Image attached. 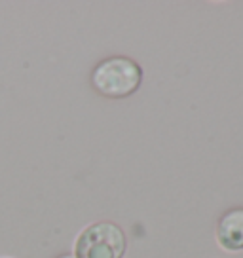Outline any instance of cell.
Here are the masks:
<instances>
[{
    "label": "cell",
    "instance_id": "cell-1",
    "mask_svg": "<svg viewBox=\"0 0 243 258\" xmlns=\"http://www.w3.org/2000/svg\"><path fill=\"white\" fill-rule=\"evenodd\" d=\"M143 84V67L126 55H112L95 64L91 86L106 99H126Z\"/></svg>",
    "mask_w": 243,
    "mask_h": 258
},
{
    "label": "cell",
    "instance_id": "cell-2",
    "mask_svg": "<svg viewBox=\"0 0 243 258\" xmlns=\"http://www.w3.org/2000/svg\"><path fill=\"white\" fill-rule=\"evenodd\" d=\"M126 250L128 237L120 226L110 220L89 224L74 243V258H124Z\"/></svg>",
    "mask_w": 243,
    "mask_h": 258
},
{
    "label": "cell",
    "instance_id": "cell-3",
    "mask_svg": "<svg viewBox=\"0 0 243 258\" xmlns=\"http://www.w3.org/2000/svg\"><path fill=\"white\" fill-rule=\"evenodd\" d=\"M217 243L228 252L243 249V207H232L222 213L217 222Z\"/></svg>",
    "mask_w": 243,
    "mask_h": 258
},
{
    "label": "cell",
    "instance_id": "cell-4",
    "mask_svg": "<svg viewBox=\"0 0 243 258\" xmlns=\"http://www.w3.org/2000/svg\"><path fill=\"white\" fill-rule=\"evenodd\" d=\"M57 258H74V254H61V256H57Z\"/></svg>",
    "mask_w": 243,
    "mask_h": 258
}]
</instances>
